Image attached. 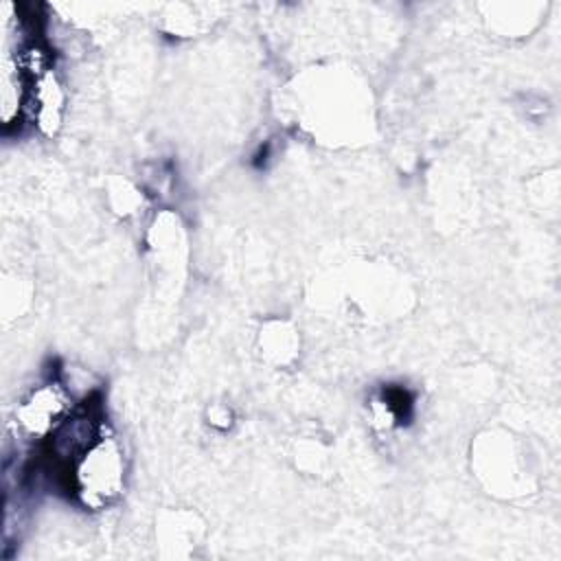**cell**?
<instances>
[{"label":"cell","mask_w":561,"mask_h":561,"mask_svg":"<svg viewBox=\"0 0 561 561\" xmlns=\"http://www.w3.org/2000/svg\"><path fill=\"white\" fill-rule=\"evenodd\" d=\"M72 486L88 506H101L121 491L123 462L121 451L112 438L103 434L79 456L72 467Z\"/></svg>","instance_id":"cell-1"},{"label":"cell","mask_w":561,"mask_h":561,"mask_svg":"<svg viewBox=\"0 0 561 561\" xmlns=\"http://www.w3.org/2000/svg\"><path fill=\"white\" fill-rule=\"evenodd\" d=\"M72 403H68L61 386L57 381L35 388L20 405V423L33 434L55 432L64 419L70 414Z\"/></svg>","instance_id":"cell-2"}]
</instances>
